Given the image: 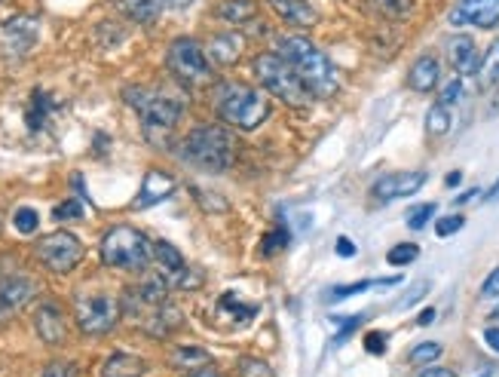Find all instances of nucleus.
Masks as SVG:
<instances>
[{
    "label": "nucleus",
    "instance_id": "obj_17",
    "mask_svg": "<svg viewBox=\"0 0 499 377\" xmlns=\"http://www.w3.org/2000/svg\"><path fill=\"white\" fill-rule=\"evenodd\" d=\"M31 294H34V283H28V279H6L0 285V320H6L22 304H28Z\"/></svg>",
    "mask_w": 499,
    "mask_h": 377
},
{
    "label": "nucleus",
    "instance_id": "obj_44",
    "mask_svg": "<svg viewBox=\"0 0 499 377\" xmlns=\"http://www.w3.org/2000/svg\"><path fill=\"white\" fill-rule=\"evenodd\" d=\"M337 255L340 258H353L355 255V246H353V240H349V236H340V240H337Z\"/></svg>",
    "mask_w": 499,
    "mask_h": 377
},
{
    "label": "nucleus",
    "instance_id": "obj_7",
    "mask_svg": "<svg viewBox=\"0 0 499 377\" xmlns=\"http://www.w3.org/2000/svg\"><path fill=\"white\" fill-rule=\"evenodd\" d=\"M166 65H169V71L188 86H199L212 77V68H208L203 47H199L197 40H190V37H178V40H172Z\"/></svg>",
    "mask_w": 499,
    "mask_h": 377
},
{
    "label": "nucleus",
    "instance_id": "obj_21",
    "mask_svg": "<svg viewBox=\"0 0 499 377\" xmlns=\"http://www.w3.org/2000/svg\"><path fill=\"white\" fill-rule=\"evenodd\" d=\"M120 6L132 22H138V25H151V22L160 19L166 0H123Z\"/></svg>",
    "mask_w": 499,
    "mask_h": 377
},
{
    "label": "nucleus",
    "instance_id": "obj_28",
    "mask_svg": "<svg viewBox=\"0 0 499 377\" xmlns=\"http://www.w3.org/2000/svg\"><path fill=\"white\" fill-rule=\"evenodd\" d=\"M416 258H420V249H416L414 242H398V246L390 249L386 261H390L392 267H407V264H414Z\"/></svg>",
    "mask_w": 499,
    "mask_h": 377
},
{
    "label": "nucleus",
    "instance_id": "obj_23",
    "mask_svg": "<svg viewBox=\"0 0 499 377\" xmlns=\"http://www.w3.org/2000/svg\"><path fill=\"white\" fill-rule=\"evenodd\" d=\"M212 58L214 62H221V65H233L236 58H240L242 53V40L236 34H218V37H212Z\"/></svg>",
    "mask_w": 499,
    "mask_h": 377
},
{
    "label": "nucleus",
    "instance_id": "obj_13",
    "mask_svg": "<svg viewBox=\"0 0 499 377\" xmlns=\"http://www.w3.org/2000/svg\"><path fill=\"white\" fill-rule=\"evenodd\" d=\"M4 43L13 56H25L28 49L37 43V19L31 16H19L4 25Z\"/></svg>",
    "mask_w": 499,
    "mask_h": 377
},
{
    "label": "nucleus",
    "instance_id": "obj_51",
    "mask_svg": "<svg viewBox=\"0 0 499 377\" xmlns=\"http://www.w3.org/2000/svg\"><path fill=\"white\" fill-rule=\"evenodd\" d=\"M460 179H463V175H460V172H451V175H448V184L453 188V184H460Z\"/></svg>",
    "mask_w": 499,
    "mask_h": 377
},
{
    "label": "nucleus",
    "instance_id": "obj_27",
    "mask_svg": "<svg viewBox=\"0 0 499 377\" xmlns=\"http://www.w3.org/2000/svg\"><path fill=\"white\" fill-rule=\"evenodd\" d=\"M426 129H429V136H444V132L451 129V110H448V105H442V101H438V105H432L426 110Z\"/></svg>",
    "mask_w": 499,
    "mask_h": 377
},
{
    "label": "nucleus",
    "instance_id": "obj_4",
    "mask_svg": "<svg viewBox=\"0 0 499 377\" xmlns=\"http://www.w3.org/2000/svg\"><path fill=\"white\" fill-rule=\"evenodd\" d=\"M255 74H258L260 83H264L276 99L285 101V105H292V108H307L310 105L312 92L307 90V83L297 77V71L282 56H276V53L258 56L255 58Z\"/></svg>",
    "mask_w": 499,
    "mask_h": 377
},
{
    "label": "nucleus",
    "instance_id": "obj_40",
    "mask_svg": "<svg viewBox=\"0 0 499 377\" xmlns=\"http://www.w3.org/2000/svg\"><path fill=\"white\" fill-rule=\"evenodd\" d=\"M364 346H368V353L380 356V353L386 350V335L383 331H368V335H364Z\"/></svg>",
    "mask_w": 499,
    "mask_h": 377
},
{
    "label": "nucleus",
    "instance_id": "obj_36",
    "mask_svg": "<svg viewBox=\"0 0 499 377\" xmlns=\"http://www.w3.org/2000/svg\"><path fill=\"white\" fill-rule=\"evenodd\" d=\"M242 377H273L270 368H267V362H258V359H242Z\"/></svg>",
    "mask_w": 499,
    "mask_h": 377
},
{
    "label": "nucleus",
    "instance_id": "obj_20",
    "mask_svg": "<svg viewBox=\"0 0 499 377\" xmlns=\"http://www.w3.org/2000/svg\"><path fill=\"white\" fill-rule=\"evenodd\" d=\"M214 16L230 22V25H245V22L258 16V4L255 0H221L214 6Z\"/></svg>",
    "mask_w": 499,
    "mask_h": 377
},
{
    "label": "nucleus",
    "instance_id": "obj_29",
    "mask_svg": "<svg viewBox=\"0 0 499 377\" xmlns=\"http://www.w3.org/2000/svg\"><path fill=\"white\" fill-rule=\"evenodd\" d=\"M49 99L43 92H34L31 95V110H28V126L31 129H40L43 123H47V110H49Z\"/></svg>",
    "mask_w": 499,
    "mask_h": 377
},
{
    "label": "nucleus",
    "instance_id": "obj_5",
    "mask_svg": "<svg viewBox=\"0 0 499 377\" xmlns=\"http://www.w3.org/2000/svg\"><path fill=\"white\" fill-rule=\"evenodd\" d=\"M218 110L227 123H233L236 129L251 132L270 117V101L264 92L251 90V86H224L218 95Z\"/></svg>",
    "mask_w": 499,
    "mask_h": 377
},
{
    "label": "nucleus",
    "instance_id": "obj_43",
    "mask_svg": "<svg viewBox=\"0 0 499 377\" xmlns=\"http://www.w3.org/2000/svg\"><path fill=\"white\" fill-rule=\"evenodd\" d=\"M184 377H221V374H218V368H214V365H208V362H206V365L190 368V372L184 374Z\"/></svg>",
    "mask_w": 499,
    "mask_h": 377
},
{
    "label": "nucleus",
    "instance_id": "obj_31",
    "mask_svg": "<svg viewBox=\"0 0 499 377\" xmlns=\"http://www.w3.org/2000/svg\"><path fill=\"white\" fill-rule=\"evenodd\" d=\"M432 215H435V203H420V206H414L411 212H407V227L411 231H423V227L429 224Z\"/></svg>",
    "mask_w": 499,
    "mask_h": 377
},
{
    "label": "nucleus",
    "instance_id": "obj_11",
    "mask_svg": "<svg viewBox=\"0 0 499 377\" xmlns=\"http://www.w3.org/2000/svg\"><path fill=\"white\" fill-rule=\"evenodd\" d=\"M453 25H475V28H499V0H460V6L451 13Z\"/></svg>",
    "mask_w": 499,
    "mask_h": 377
},
{
    "label": "nucleus",
    "instance_id": "obj_14",
    "mask_svg": "<svg viewBox=\"0 0 499 377\" xmlns=\"http://www.w3.org/2000/svg\"><path fill=\"white\" fill-rule=\"evenodd\" d=\"M448 58L457 74H472L478 71V49L468 34H457L448 40Z\"/></svg>",
    "mask_w": 499,
    "mask_h": 377
},
{
    "label": "nucleus",
    "instance_id": "obj_48",
    "mask_svg": "<svg viewBox=\"0 0 499 377\" xmlns=\"http://www.w3.org/2000/svg\"><path fill=\"white\" fill-rule=\"evenodd\" d=\"M169 6H175V10H184V6H190L193 0H166Z\"/></svg>",
    "mask_w": 499,
    "mask_h": 377
},
{
    "label": "nucleus",
    "instance_id": "obj_22",
    "mask_svg": "<svg viewBox=\"0 0 499 377\" xmlns=\"http://www.w3.org/2000/svg\"><path fill=\"white\" fill-rule=\"evenodd\" d=\"M478 86L481 90H490V86L499 83V40L490 43L487 49H484L481 62H478Z\"/></svg>",
    "mask_w": 499,
    "mask_h": 377
},
{
    "label": "nucleus",
    "instance_id": "obj_34",
    "mask_svg": "<svg viewBox=\"0 0 499 377\" xmlns=\"http://www.w3.org/2000/svg\"><path fill=\"white\" fill-rule=\"evenodd\" d=\"M56 221H65V218H83V203L80 199H65L62 206H56Z\"/></svg>",
    "mask_w": 499,
    "mask_h": 377
},
{
    "label": "nucleus",
    "instance_id": "obj_47",
    "mask_svg": "<svg viewBox=\"0 0 499 377\" xmlns=\"http://www.w3.org/2000/svg\"><path fill=\"white\" fill-rule=\"evenodd\" d=\"M416 322H420V325H432V322H435V310H423V313L416 316Z\"/></svg>",
    "mask_w": 499,
    "mask_h": 377
},
{
    "label": "nucleus",
    "instance_id": "obj_41",
    "mask_svg": "<svg viewBox=\"0 0 499 377\" xmlns=\"http://www.w3.org/2000/svg\"><path fill=\"white\" fill-rule=\"evenodd\" d=\"M426 292H429V283H416V285L411 288V292H407L405 298L398 301V310H405V307L416 304V301H420V298H423V294H426Z\"/></svg>",
    "mask_w": 499,
    "mask_h": 377
},
{
    "label": "nucleus",
    "instance_id": "obj_38",
    "mask_svg": "<svg viewBox=\"0 0 499 377\" xmlns=\"http://www.w3.org/2000/svg\"><path fill=\"white\" fill-rule=\"evenodd\" d=\"M221 307H224V310H233L236 316H242V322L255 316V307H240V301H233V294H230V292L224 294V298H221Z\"/></svg>",
    "mask_w": 499,
    "mask_h": 377
},
{
    "label": "nucleus",
    "instance_id": "obj_18",
    "mask_svg": "<svg viewBox=\"0 0 499 377\" xmlns=\"http://www.w3.org/2000/svg\"><path fill=\"white\" fill-rule=\"evenodd\" d=\"M144 372L147 362L141 356H129V353H114L101 365V377H141Z\"/></svg>",
    "mask_w": 499,
    "mask_h": 377
},
{
    "label": "nucleus",
    "instance_id": "obj_15",
    "mask_svg": "<svg viewBox=\"0 0 499 377\" xmlns=\"http://www.w3.org/2000/svg\"><path fill=\"white\" fill-rule=\"evenodd\" d=\"M34 325H37V335H40L43 344L56 346L65 341V320H62V313H58V307L43 304L40 310H37Z\"/></svg>",
    "mask_w": 499,
    "mask_h": 377
},
{
    "label": "nucleus",
    "instance_id": "obj_3",
    "mask_svg": "<svg viewBox=\"0 0 499 377\" xmlns=\"http://www.w3.org/2000/svg\"><path fill=\"white\" fill-rule=\"evenodd\" d=\"M184 157L206 172H227L233 162V138L221 126H203L184 138Z\"/></svg>",
    "mask_w": 499,
    "mask_h": 377
},
{
    "label": "nucleus",
    "instance_id": "obj_39",
    "mask_svg": "<svg viewBox=\"0 0 499 377\" xmlns=\"http://www.w3.org/2000/svg\"><path fill=\"white\" fill-rule=\"evenodd\" d=\"M481 298H487V301H496V298H499V267H496V270H490V276L484 279V285H481Z\"/></svg>",
    "mask_w": 499,
    "mask_h": 377
},
{
    "label": "nucleus",
    "instance_id": "obj_50",
    "mask_svg": "<svg viewBox=\"0 0 499 377\" xmlns=\"http://www.w3.org/2000/svg\"><path fill=\"white\" fill-rule=\"evenodd\" d=\"M487 199H499V181L494 184V188L487 190Z\"/></svg>",
    "mask_w": 499,
    "mask_h": 377
},
{
    "label": "nucleus",
    "instance_id": "obj_30",
    "mask_svg": "<svg viewBox=\"0 0 499 377\" xmlns=\"http://www.w3.org/2000/svg\"><path fill=\"white\" fill-rule=\"evenodd\" d=\"M442 356V344L435 341H426V344H416L411 353H407V359L414 362V365H429V362H435Z\"/></svg>",
    "mask_w": 499,
    "mask_h": 377
},
{
    "label": "nucleus",
    "instance_id": "obj_35",
    "mask_svg": "<svg viewBox=\"0 0 499 377\" xmlns=\"http://www.w3.org/2000/svg\"><path fill=\"white\" fill-rule=\"evenodd\" d=\"M463 224H466L463 215H448V218H442V221L435 224V233H438V236H453L457 231H463Z\"/></svg>",
    "mask_w": 499,
    "mask_h": 377
},
{
    "label": "nucleus",
    "instance_id": "obj_37",
    "mask_svg": "<svg viewBox=\"0 0 499 377\" xmlns=\"http://www.w3.org/2000/svg\"><path fill=\"white\" fill-rule=\"evenodd\" d=\"M460 99H463V80H451L442 90V105H457Z\"/></svg>",
    "mask_w": 499,
    "mask_h": 377
},
{
    "label": "nucleus",
    "instance_id": "obj_46",
    "mask_svg": "<svg viewBox=\"0 0 499 377\" xmlns=\"http://www.w3.org/2000/svg\"><path fill=\"white\" fill-rule=\"evenodd\" d=\"M420 377H453V372L451 368H426Z\"/></svg>",
    "mask_w": 499,
    "mask_h": 377
},
{
    "label": "nucleus",
    "instance_id": "obj_33",
    "mask_svg": "<svg viewBox=\"0 0 499 377\" xmlns=\"http://www.w3.org/2000/svg\"><path fill=\"white\" fill-rule=\"evenodd\" d=\"M285 246H288V231H285V227H276V231H270L264 240H260V251H264V255H273V251H279Z\"/></svg>",
    "mask_w": 499,
    "mask_h": 377
},
{
    "label": "nucleus",
    "instance_id": "obj_9",
    "mask_svg": "<svg viewBox=\"0 0 499 377\" xmlns=\"http://www.w3.org/2000/svg\"><path fill=\"white\" fill-rule=\"evenodd\" d=\"M120 320V304L110 294H83L77 298V325L86 335H104Z\"/></svg>",
    "mask_w": 499,
    "mask_h": 377
},
{
    "label": "nucleus",
    "instance_id": "obj_2",
    "mask_svg": "<svg viewBox=\"0 0 499 377\" xmlns=\"http://www.w3.org/2000/svg\"><path fill=\"white\" fill-rule=\"evenodd\" d=\"M153 258V246L136 227H114L101 240V261L114 270H144Z\"/></svg>",
    "mask_w": 499,
    "mask_h": 377
},
{
    "label": "nucleus",
    "instance_id": "obj_6",
    "mask_svg": "<svg viewBox=\"0 0 499 377\" xmlns=\"http://www.w3.org/2000/svg\"><path fill=\"white\" fill-rule=\"evenodd\" d=\"M129 108L138 110L141 123H144V132L151 136L153 129H172L181 117V101L172 99V95L160 92V90H147V86H129L123 92Z\"/></svg>",
    "mask_w": 499,
    "mask_h": 377
},
{
    "label": "nucleus",
    "instance_id": "obj_1",
    "mask_svg": "<svg viewBox=\"0 0 499 377\" xmlns=\"http://www.w3.org/2000/svg\"><path fill=\"white\" fill-rule=\"evenodd\" d=\"M282 58L297 71V77L307 83V90L319 99H331L337 92V71H334L331 58H328L316 43L307 37H282L279 40Z\"/></svg>",
    "mask_w": 499,
    "mask_h": 377
},
{
    "label": "nucleus",
    "instance_id": "obj_42",
    "mask_svg": "<svg viewBox=\"0 0 499 377\" xmlns=\"http://www.w3.org/2000/svg\"><path fill=\"white\" fill-rule=\"evenodd\" d=\"M43 377H74L71 365H62V362H52V365L43 372Z\"/></svg>",
    "mask_w": 499,
    "mask_h": 377
},
{
    "label": "nucleus",
    "instance_id": "obj_53",
    "mask_svg": "<svg viewBox=\"0 0 499 377\" xmlns=\"http://www.w3.org/2000/svg\"><path fill=\"white\" fill-rule=\"evenodd\" d=\"M481 377H490V374H487V372H484V374H481Z\"/></svg>",
    "mask_w": 499,
    "mask_h": 377
},
{
    "label": "nucleus",
    "instance_id": "obj_16",
    "mask_svg": "<svg viewBox=\"0 0 499 377\" xmlns=\"http://www.w3.org/2000/svg\"><path fill=\"white\" fill-rule=\"evenodd\" d=\"M442 80V68H438V58L435 56H420L411 65V74H407V83L416 92H432Z\"/></svg>",
    "mask_w": 499,
    "mask_h": 377
},
{
    "label": "nucleus",
    "instance_id": "obj_26",
    "mask_svg": "<svg viewBox=\"0 0 499 377\" xmlns=\"http://www.w3.org/2000/svg\"><path fill=\"white\" fill-rule=\"evenodd\" d=\"M175 368H197V365H206L208 362V353L199 350V346H178V350L169 356Z\"/></svg>",
    "mask_w": 499,
    "mask_h": 377
},
{
    "label": "nucleus",
    "instance_id": "obj_10",
    "mask_svg": "<svg viewBox=\"0 0 499 377\" xmlns=\"http://www.w3.org/2000/svg\"><path fill=\"white\" fill-rule=\"evenodd\" d=\"M423 184H426V172H390L374 181L371 194H374L380 203H390V199L414 197Z\"/></svg>",
    "mask_w": 499,
    "mask_h": 377
},
{
    "label": "nucleus",
    "instance_id": "obj_25",
    "mask_svg": "<svg viewBox=\"0 0 499 377\" xmlns=\"http://www.w3.org/2000/svg\"><path fill=\"white\" fill-rule=\"evenodd\" d=\"M368 6L386 19H405V16H411L414 0H368Z\"/></svg>",
    "mask_w": 499,
    "mask_h": 377
},
{
    "label": "nucleus",
    "instance_id": "obj_45",
    "mask_svg": "<svg viewBox=\"0 0 499 377\" xmlns=\"http://www.w3.org/2000/svg\"><path fill=\"white\" fill-rule=\"evenodd\" d=\"M484 341H487L490 350H496V353H499V329H496V325H494V329L484 331Z\"/></svg>",
    "mask_w": 499,
    "mask_h": 377
},
{
    "label": "nucleus",
    "instance_id": "obj_12",
    "mask_svg": "<svg viewBox=\"0 0 499 377\" xmlns=\"http://www.w3.org/2000/svg\"><path fill=\"white\" fill-rule=\"evenodd\" d=\"M172 190H175L172 175L162 172V169H151V172L144 175V184H141L138 199L132 203V209H147V206H153V203H162L166 197H172Z\"/></svg>",
    "mask_w": 499,
    "mask_h": 377
},
{
    "label": "nucleus",
    "instance_id": "obj_52",
    "mask_svg": "<svg viewBox=\"0 0 499 377\" xmlns=\"http://www.w3.org/2000/svg\"><path fill=\"white\" fill-rule=\"evenodd\" d=\"M490 320H496V322H499V307L494 310V316H490Z\"/></svg>",
    "mask_w": 499,
    "mask_h": 377
},
{
    "label": "nucleus",
    "instance_id": "obj_49",
    "mask_svg": "<svg viewBox=\"0 0 499 377\" xmlns=\"http://www.w3.org/2000/svg\"><path fill=\"white\" fill-rule=\"evenodd\" d=\"M472 197H478V190H466L463 197H457V203L463 206V203H468V199H472Z\"/></svg>",
    "mask_w": 499,
    "mask_h": 377
},
{
    "label": "nucleus",
    "instance_id": "obj_19",
    "mask_svg": "<svg viewBox=\"0 0 499 377\" xmlns=\"http://www.w3.org/2000/svg\"><path fill=\"white\" fill-rule=\"evenodd\" d=\"M270 4H273V10L279 13L285 22H292V25L307 28V25H312V22L319 19L316 10H312L307 0H270Z\"/></svg>",
    "mask_w": 499,
    "mask_h": 377
},
{
    "label": "nucleus",
    "instance_id": "obj_8",
    "mask_svg": "<svg viewBox=\"0 0 499 377\" xmlns=\"http://www.w3.org/2000/svg\"><path fill=\"white\" fill-rule=\"evenodd\" d=\"M37 258L52 273H71L80 264V258H83V246H80V240L74 233L56 231L37 242Z\"/></svg>",
    "mask_w": 499,
    "mask_h": 377
},
{
    "label": "nucleus",
    "instance_id": "obj_24",
    "mask_svg": "<svg viewBox=\"0 0 499 377\" xmlns=\"http://www.w3.org/2000/svg\"><path fill=\"white\" fill-rule=\"evenodd\" d=\"M398 283H401V276H390V279H364V283L334 285V288H328L325 301H346V298H353V294L368 292V288H374V285H398Z\"/></svg>",
    "mask_w": 499,
    "mask_h": 377
},
{
    "label": "nucleus",
    "instance_id": "obj_32",
    "mask_svg": "<svg viewBox=\"0 0 499 377\" xmlns=\"http://www.w3.org/2000/svg\"><path fill=\"white\" fill-rule=\"evenodd\" d=\"M13 224H16L19 233H34L37 224H40V215H37L31 206H22V209H16V215H13Z\"/></svg>",
    "mask_w": 499,
    "mask_h": 377
}]
</instances>
